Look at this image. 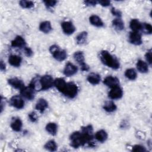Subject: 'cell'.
Wrapping results in <instances>:
<instances>
[{"instance_id":"1","label":"cell","mask_w":152,"mask_h":152,"mask_svg":"<svg viewBox=\"0 0 152 152\" xmlns=\"http://www.w3.org/2000/svg\"><path fill=\"white\" fill-rule=\"evenodd\" d=\"M93 134L83 132L81 131H75L69 136L70 145L74 148H78L86 144L90 147H94L95 144L93 142Z\"/></svg>"},{"instance_id":"2","label":"cell","mask_w":152,"mask_h":152,"mask_svg":"<svg viewBox=\"0 0 152 152\" xmlns=\"http://www.w3.org/2000/svg\"><path fill=\"white\" fill-rule=\"evenodd\" d=\"M100 59L106 66L113 69H118L120 67V62L115 56L112 55L108 51L103 50L100 53Z\"/></svg>"},{"instance_id":"3","label":"cell","mask_w":152,"mask_h":152,"mask_svg":"<svg viewBox=\"0 0 152 152\" xmlns=\"http://www.w3.org/2000/svg\"><path fill=\"white\" fill-rule=\"evenodd\" d=\"M49 52L56 61L62 62L67 58V53L65 49H61L57 45H53L49 48Z\"/></svg>"},{"instance_id":"4","label":"cell","mask_w":152,"mask_h":152,"mask_svg":"<svg viewBox=\"0 0 152 152\" xmlns=\"http://www.w3.org/2000/svg\"><path fill=\"white\" fill-rule=\"evenodd\" d=\"M39 91L47 90L54 86V80L49 74H46L39 77Z\"/></svg>"},{"instance_id":"5","label":"cell","mask_w":152,"mask_h":152,"mask_svg":"<svg viewBox=\"0 0 152 152\" xmlns=\"http://www.w3.org/2000/svg\"><path fill=\"white\" fill-rule=\"evenodd\" d=\"M78 93V87L77 85L73 82H68L61 93L65 96L69 98H75Z\"/></svg>"},{"instance_id":"6","label":"cell","mask_w":152,"mask_h":152,"mask_svg":"<svg viewBox=\"0 0 152 152\" xmlns=\"http://www.w3.org/2000/svg\"><path fill=\"white\" fill-rule=\"evenodd\" d=\"M74 60L80 65L81 70L82 71H88L90 69L89 66L85 62L84 54L82 51H77L74 55Z\"/></svg>"},{"instance_id":"7","label":"cell","mask_w":152,"mask_h":152,"mask_svg":"<svg viewBox=\"0 0 152 152\" xmlns=\"http://www.w3.org/2000/svg\"><path fill=\"white\" fill-rule=\"evenodd\" d=\"M10 104L17 109H21L24 106V101L22 96L15 95L13 96L10 99Z\"/></svg>"},{"instance_id":"8","label":"cell","mask_w":152,"mask_h":152,"mask_svg":"<svg viewBox=\"0 0 152 152\" xmlns=\"http://www.w3.org/2000/svg\"><path fill=\"white\" fill-rule=\"evenodd\" d=\"M36 90L31 86L24 87L22 90H20V94L21 96L28 100H33L35 97Z\"/></svg>"},{"instance_id":"9","label":"cell","mask_w":152,"mask_h":152,"mask_svg":"<svg viewBox=\"0 0 152 152\" xmlns=\"http://www.w3.org/2000/svg\"><path fill=\"white\" fill-rule=\"evenodd\" d=\"M78 71V67L71 62H67L63 70L64 74L66 77H71Z\"/></svg>"},{"instance_id":"10","label":"cell","mask_w":152,"mask_h":152,"mask_svg":"<svg viewBox=\"0 0 152 152\" xmlns=\"http://www.w3.org/2000/svg\"><path fill=\"white\" fill-rule=\"evenodd\" d=\"M61 28L63 32L66 35H71L75 31V27L70 21H63L61 23Z\"/></svg>"},{"instance_id":"11","label":"cell","mask_w":152,"mask_h":152,"mask_svg":"<svg viewBox=\"0 0 152 152\" xmlns=\"http://www.w3.org/2000/svg\"><path fill=\"white\" fill-rule=\"evenodd\" d=\"M103 84L107 87L112 88L119 86L120 82L119 80L117 77L109 75L104 78L103 80Z\"/></svg>"},{"instance_id":"12","label":"cell","mask_w":152,"mask_h":152,"mask_svg":"<svg viewBox=\"0 0 152 152\" xmlns=\"http://www.w3.org/2000/svg\"><path fill=\"white\" fill-rule=\"evenodd\" d=\"M123 90L120 86H118L111 88L108 93V96L110 99L117 100L120 99L123 96Z\"/></svg>"},{"instance_id":"13","label":"cell","mask_w":152,"mask_h":152,"mask_svg":"<svg viewBox=\"0 0 152 152\" xmlns=\"http://www.w3.org/2000/svg\"><path fill=\"white\" fill-rule=\"evenodd\" d=\"M8 83L13 88L17 89V90H22L24 87L25 84L24 83L23 81L22 80L17 78V77H13L8 79L7 80Z\"/></svg>"},{"instance_id":"14","label":"cell","mask_w":152,"mask_h":152,"mask_svg":"<svg viewBox=\"0 0 152 152\" xmlns=\"http://www.w3.org/2000/svg\"><path fill=\"white\" fill-rule=\"evenodd\" d=\"M129 42L134 45H140L142 43L141 35L139 32L131 31L129 34Z\"/></svg>"},{"instance_id":"15","label":"cell","mask_w":152,"mask_h":152,"mask_svg":"<svg viewBox=\"0 0 152 152\" xmlns=\"http://www.w3.org/2000/svg\"><path fill=\"white\" fill-rule=\"evenodd\" d=\"M26 42L25 39L21 36H17L11 43V45L12 48H24L26 47Z\"/></svg>"},{"instance_id":"16","label":"cell","mask_w":152,"mask_h":152,"mask_svg":"<svg viewBox=\"0 0 152 152\" xmlns=\"http://www.w3.org/2000/svg\"><path fill=\"white\" fill-rule=\"evenodd\" d=\"M8 62L11 66L14 67H19L22 62V58L17 55H11L9 56Z\"/></svg>"},{"instance_id":"17","label":"cell","mask_w":152,"mask_h":152,"mask_svg":"<svg viewBox=\"0 0 152 152\" xmlns=\"http://www.w3.org/2000/svg\"><path fill=\"white\" fill-rule=\"evenodd\" d=\"M48 107V102L43 98L39 99L35 105V109L40 113H43L45 110Z\"/></svg>"},{"instance_id":"18","label":"cell","mask_w":152,"mask_h":152,"mask_svg":"<svg viewBox=\"0 0 152 152\" xmlns=\"http://www.w3.org/2000/svg\"><path fill=\"white\" fill-rule=\"evenodd\" d=\"M10 126L13 131L15 132H20L21 131L23 128V122L20 118L15 117L12 120Z\"/></svg>"},{"instance_id":"19","label":"cell","mask_w":152,"mask_h":152,"mask_svg":"<svg viewBox=\"0 0 152 152\" xmlns=\"http://www.w3.org/2000/svg\"><path fill=\"white\" fill-rule=\"evenodd\" d=\"M90 23L97 27H102L104 26V23L102 20L97 15L93 14L89 17Z\"/></svg>"},{"instance_id":"20","label":"cell","mask_w":152,"mask_h":152,"mask_svg":"<svg viewBox=\"0 0 152 152\" xmlns=\"http://www.w3.org/2000/svg\"><path fill=\"white\" fill-rule=\"evenodd\" d=\"M87 80L89 83L92 85H97L101 81V77L99 74L91 72L89 74L87 77Z\"/></svg>"},{"instance_id":"21","label":"cell","mask_w":152,"mask_h":152,"mask_svg":"<svg viewBox=\"0 0 152 152\" xmlns=\"http://www.w3.org/2000/svg\"><path fill=\"white\" fill-rule=\"evenodd\" d=\"M39 28L40 31L43 33L48 34L52 30V27L51 23L49 21H44L40 23Z\"/></svg>"},{"instance_id":"22","label":"cell","mask_w":152,"mask_h":152,"mask_svg":"<svg viewBox=\"0 0 152 152\" xmlns=\"http://www.w3.org/2000/svg\"><path fill=\"white\" fill-rule=\"evenodd\" d=\"M94 137L97 141L100 142H104L107 140L108 138V134L105 130L100 129L96 132Z\"/></svg>"},{"instance_id":"23","label":"cell","mask_w":152,"mask_h":152,"mask_svg":"<svg viewBox=\"0 0 152 152\" xmlns=\"http://www.w3.org/2000/svg\"><path fill=\"white\" fill-rule=\"evenodd\" d=\"M136 67L137 70L141 73H147L148 71V65L145 61L139 59L136 64Z\"/></svg>"},{"instance_id":"24","label":"cell","mask_w":152,"mask_h":152,"mask_svg":"<svg viewBox=\"0 0 152 152\" xmlns=\"http://www.w3.org/2000/svg\"><path fill=\"white\" fill-rule=\"evenodd\" d=\"M88 33L86 31H81L76 37V42L79 45H84L87 43Z\"/></svg>"},{"instance_id":"25","label":"cell","mask_w":152,"mask_h":152,"mask_svg":"<svg viewBox=\"0 0 152 152\" xmlns=\"http://www.w3.org/2000/svg\"><path fill=\"white\" fill-rule=\"evenodd\" d=\"M112 26L117 31H122L125 28V24L121 18H116L113 20Z\"/></svg>"},{"instance_id":"26","label":"cell","mask_w":152,"mask_h":152,"mask_svg":"<svg viewBox=\"0 0 152 152\" xmlns=\"http://www.w3.org/2000/svg\"><path fill=\"white\" fill-rule=\"evenodd\" d=\"M66 83L63 78H57L54 80V86L61 93L64 90Z\"/></svg>"},{"instance_id":"27","label":"cell","mask_w":152,"mask_h":152,"mask_svg":"<svg viewBox=\"0 0 152 152\" xmlns=\"http://www.w3.org/2000/svg\"><path fill=\"white\" fill-rule=\"evenodd\" d=\"M129 27L132 31L139 32L141 30L142 23L138 19H132L129 23Z\"/></svg>"},{"instance_id":"28","label":"cell","mask_w":152,"mask_h":152,"mask_svg":"<svg viewBox=\"0 0 152 152\" xmlns=\"http://www.w3.org/2000/svg\"><path fill=\"white\" fill-rule=\"evenodd\" d=\"M45 129L49 134L55 136L58 132V125L55 122H49L46 124Z\"/></svg>"},{"instance_id":"29","label":"cell","mask_w":152,"mask_h":152,"mask_svg":"<svg viewBox=\"0 0 152 152\" xmlns=\"http://www.w3.org/2000/svg\"><path fill=\"white\" fill-rule=\"evenodd\" d=\"M103 108L106 112L108 113H112L116 110L117 106L113 101L108 100L105 102V103L103 104Z\"/></svg>"},{"instance_id":"30","label":"cell","mask_w":152,"mask_h":152,"mask_svg":"<svg viewBox=\"0 0 152 152\" xmlns=\"http://www.w3.org/2000/svg\"><path fill=\"white\" fill-rule=\"evenodd\" d=\"M124 74L125 77L129 80L134 81L137 78V71L134 68H128L126 69Z\"/></svg>"},{"instance_id":"31","label":"cell","mask_w":152,"mask_h":152,"mask_svg":"<svg viewBox=\"0 0 152 152\" xmlns=\"http://www.w3.org/2000/svg\"><path fill=\"white\" fill-rule=\"evenodd\" d=\"M44 148L50 151H55L58 148V145L54 140H51L45 143L44 145Z\"/></svg>"},{"instance_id":"32","label":"cell","mask_w":152,"mask_h":152,"mask_svg":"<svg viewBox=\"0 0 152 152\" xmlns=\"http://www.w3.org/2000/svg\"><path fill=\"white\" fill-rule=\"evenodd\" d=\"M19 5L21 7L23 8L26 9H30L34 7V4L31 1H26V0H22L19 2Z\"/></svg>"},{"instance_id":"33","label":"cell","mask_w":152,"mask_h":152,"mask_svg":"<svg viewBox=\"0 0 152 152\" xmlns=\"http://www.w3.org/2000/svg\"><path fill=\"white\" fill-rule=\"evenodd\" d=\"M143 33L147 34H150L152 33V26L150 23H142V27L141 30Z\"/></svg>"},{"instance_id":"34","label":"cell","mask_w":152,"mask_h":152,"mask_svg":"<svg viewBox=\"0 0 152 152\" xmlns=\"http://www.w3.org/2000/svg\"><path fill=\"white\" fill-rule=\"evenodd\" d=\"M132 151L135 152H145L147 151V150L144 146L139 144H136L132 147Z\"/></svg>"},{"instance_id":"35","label":"cell","mask_w":152,"mask_h":152,"mask_svg":"<svg viewBox=\"0 0 152 152\" xmlns=\"http://www.w3.org/2000/svg\"><path fill=\"white\" fill-rule=\"evenodd\" d=\"M43 2L44 3L45 5L48 8H53L54 7L56 4L58 3V1H53V0H51V1H43Z\"/></svg>"},{"instance_id":"36","label":"cell","mask_w":152,"mask_h":152,"mask_svg":"<svg viewBox=\"0 0 152 152\" xmlns=\"http://www.w3.org/2000/svg\"><path fill=\"white\" fill-rule=\"evenodd\" d=\"M111 13L113 14V15L116 17L117 18H121L122 17V12L115 7H112L111 8Z\"/></svg>"},{"instance_id":"37","label":"cell","mask_w":152,"mask_h":152,"mask_svg":"<svg viewBox=\"0 0 152 152\" xmlns=\"http://www.w3.org/2000/svg\"><path fill=\"white\" fill-rule=\"evenodd\" d=\"M145 58L146 61L147 62V64L151 65V49L148 50L147 52L145 53Z\"/></svg>"},{"instance_id":"38","label":"cell","mask_w":152,"mask_h":152,"mask_svg":"<svg viewBox=\"0 0 152 152\" xmlns=\"http://www.w3.org/2000/svg\"><path fill=\"white\" fill-rule=\"evenodd\" d=\"M28 116L29 120H30L31 122H36L37 120V115L36 113L34 112H30V113L28 115Z\"/></svg>"},{"instance_id":"39","label":"cell","mask_w":152,"mask_h":152,"mask_svg":"<svg viewBox=\"0 0 152 152\" xmlns=\"http://www.w3.org/2000/svg\"><path fill=\"white\" fill-rule=\"evenodd\" d=\"M23 50H24V53L25 54V55L27 57H31L33 56V51L32 50V49L29 48V47H25L24 49H23Z\"/></svg>"},{"instance_id":"40","label":"cell","mask_w":152,"mask_h":152,"mask_svg":"<svg viewBox=\"0 0 152 152\" xmlns=\"http://www.w3.org/2000/svg\"><path fill=\"white\" fill-rule=\"evenodd\" d=\"M84 4L87 7H94L97 5V4H98V2L96 1L88 0V1H84Z\"/></svg>"},{"instance_id":"41","label":"cell","mask_w":152,"mask_h":152,"mask_svg":"<svg viewBox=\"0 0 152 152\" xmlns=\"http://www.w3.org/2000/svg\"><path fill=\"white\" fill-rule=\"evenodd\" d=\"M97 2H98V4H99L101 6H102L103 7H109V5H110V4H111V2L110 1H107V0H105V1H99Z\"/></svg>"},{"instance_id":"42","label":"cell","mask_w":152,"mask_h":152,"mask_svg":"<svg viewBox=\"0 0 152 152\" xmlns=\"http://www.w3.org/2000/svg\"><path fill=\"white\" fill-rule=\"evenodd\" d=\"M0 69L1 71L4 72L6 71V65L4 62L2 60H1V63H0Z\"/></svg>"}]
</instances>
